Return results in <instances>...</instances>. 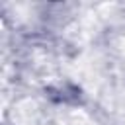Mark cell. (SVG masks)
<instances>
[{
	"label": "cell",
	"mask_w": 125,
	"mask_h": 125,
	"mask_svg": "<svg viewBox=\"0 0 125 125\" xmlns=\"http://www.w3.org/2000/svg\"><path fill=\"white\" fill-rule=\"evenodd\" d=\"M14 123L18 125H31L35 123V117H37V104L33 100H21L16 107H14Z\"/></svg>",
	"instance_id": "6da1fadb"
}]
</instances>
